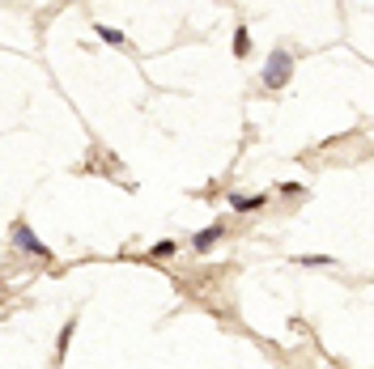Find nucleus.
Wrapping results in <instances>:
<instances>
[{
  "label": "nucleus",
  "mask_w": 374,
  "mask_h": 369,
  "mask_svg": "<svg viewBox=\"0 0 374 369\" xmlns=\"http://www.w3.org/2000/svg\"><path fill=\"white\" fill-rule=\"evenodd\" d=\"M289 77H293V56L285 52V47H277V52L268 56V64H264V81H268L272 89H281Z\"/></svg>",
  "instance_id": "obj_1"
},
{
  "label": "nucleus",
  "mask_w": 374,
  "mask_h": 369,
  "mask_svg": "<svg viewBox=\"0 0 374 369\" xmlns=\"http://www.w3.org/2000/svg\"><path fill=\"white\" fill-rule=\"evenodd\" d=\"M13 242L21 246V251L39 255V259H52V251H47V242H39V238L30 234V225H26V221H17V225H13Z\"/></svg>",
  "instance_id": "obj_2"
},
{
  "label": "nucleus",
  "mask_w": 374,
  "mask_h": 369,
  "mask_svg": "<svg viewBox=\"0 0 374 369\" xmlns=\"http://www.w3.org/2000/svg\"><path fill=\"white\" fill-rule=\"evenodd\" d=\"M217 238H221V225H209V230H200V234L191 238V246H196V251H209Z\"/></svg>",
  "instance_id": "obj_3"
},
{
  "label": "nucleus",
  "mask_w": 374,
  "mask_h": 369,
  "mask_svg": "<svg viewBox=\"0 0 374 369\" xmlns=\"http://www.w3.org/2000/svg\"><path fill=\"white\" fill-rule=\"evenodd\" d=\"M234 56H238V60H242V56H251V34H247L242 26L234 30Z\"/></svg>",
  "instance_id": "obj_4"
},
{
  "label": "nucleus",
  "mask_w": 374,
  "mask_h": 369,
  "mask_svg": "<svg viewBox=\"0 0 374 369\" xmlns=\"http://www.w3.org/2000/svg\"><path fill=\"white\" fill-rule=\"evenodd\" d=\"M238 212H251V208H260L264 204V195H234V200H230Z\"/></svg>",
  "instance_id": "obj_5"
},
{
  "label": "nucleus",
  "mask_w": 374,
  "mask_h": 369,
  "mask_svg": "<svg viewBox=\"0 0 374 369\" xmlns=\"http://www.w3.org/2000/svg\"><path fill=\"white\" fill-rule=\"evenodd\" d=\"M98 38H107V43H115V47L123 43V34H119V30H111V26H98Z\"/></svg>",
  "instance_id": "obj_6"
},
{
  "label": "nucleus",
  "mask_w": 374,
  "mask_h": 369,
  "mask_svg": "<svg viewBox=\"0 0 374 369\" xmlns=\"http://www.w3.org/2000/svg\"><path fill=\"white\" fill-rule=\"evenodd\" d=\"M174 251H179V246H174V242H170V238H166V242H158V246H154V255H158V259H166V255H174Z\"/></svg>",
  "instance_id": "obj_7"
}]
</instances>
